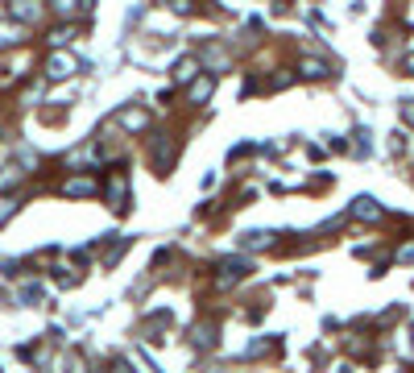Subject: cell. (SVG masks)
<instances>
[{"instance_id": "6", "label": "cell", "mask_w": 414, "mask_h": 373, "mask_svg": "<svg viewBox=\"0 0 414 373\" xmlns=\"http://www.w3.org/2000/svg\"><path fill=\"white\" fill-rule=\"evenodd\" d=\"M303 75L319 79V75H328V66H323V62H315V58H307V62H303Z\"/></svg>"}, {"instance_id": "14", "label": "cell", "mask_w": 414, "mask_h": 373, "mask_svg": "<svg viewBox=\"0 0 414 373\" xmlns=\"http://www.w3.org/2000/svg\"><path fill=\"white\" fill-rule=\"evenodd\" d=\"M406 66H411V71H414V54H411V58H406Z\"/></svg>"}, {"instance_id": "8", "label": "cell", "mask_w": 414, "mask_h": 373, "mask_svg": "<svg viewBox=\"0 0 414 373\" xmlns=\"http://www.w3.org/2000/svg\"><path fill=\"white\" fill-rule=\"evenodd\" d=\"M17 37H21V29H17V25H0V46H12Z\"/></svg>"}, {"instance_id": "11", "label": "cell", "mask_w": 414, "mask_h": 373, "mask_svg": "<svg viewBox=\"0 0 414 373\" xmlns=\"http://www.w3.org/2000/svg\"><path fill=\"white\" fill-rule=\"evenodd\" d=\"M120 120H124V125H129V129H141V125H145V116H141V112H124V116H120Z\"/></svg>"}, {"instance_id": "3", "label": "cell", "mask_w": 414, "mask_h": 373, "mask_svg": "<svg viewBox=\"0 0 414 373\" xmlns=\"http://www.w3.org/2000/svg\"><path fill=\"white\" fill-rule=\"evenodd\" d=\"M108 199H112V208H124V174L120 170H112V179H108Z\"/></svg>"}, {"instance_id": "10", "label": "cell", "mask_w": 414, "mask_h": 373, "mask_svg": "<svg viewBox=\"0 0 414 373\" xmlns=\"http://www.w3.org/2000/svg\"><path fill=\"white\" fill-rule=\"evenodd\" d=\"M245 245H249V249H257V245H270V233H249V237H245Z\"/></svg>"}, {"instance_id": "9", "label": "cell", "mask_w": 414, "mask_h": 373, "mask_svg": "<svg viewBox=\"0 0 414 373\" xmlns=\"http://www.w3.org/2000/svg\"><path fill=\"white\" fill-rule=\"evenodd\" d=\"M207 95H211V79H203V83L191 87V100H207Z\"/></svg>"}, {"instance_id": "5", "label": "cell", "mask_w": 414, "mask_h": 373, "mask_svg": "<svg viewBox=\"0 0 414 373\" xmlns=\"http://www.w3.org/2000/svg\"><path fill=\"white\" fill-rule=\"evenodd\" d=\"M352 212H357V216H369V220H377V216H382V208H377L373 199H357V208H352Z\"/></svg>"}, {"instance_id": "7", "label": "cell", "mask_w": 414, "mask_h": 373, "mask_svg": "<svg viewBox=\"0 0 414 373\" xmlns=\"http://www.w3.org/2000/svg\"><path fill=\"white\" fill-rule=\"evenodd\" d=\"M211 324H195V345H211Z\"/></svg>"}, {"instance_id": "4", "label": "cell", "mask_w": 414, "mask_h": 373, "mask_svg": "<svg viewBox=\"0 0 414 373\" xmlns=\"http://www.w3.org/2000/svg\"><path fill=\"white\" fill-rule=\"evenodd\" d=\"M91 191H100V183H91V179H70L66 183V195H91Z\"/></svg>"}, {"instance_id": "12", "label": "cell", "mask_w": 414, "mask_h": 373, "mask_svg": "<svg viewBox=\"0 0 414 373\" xmlns=\"http://www.w3.org/2000/svg\"><path fill=\"white\" fill-rule=\"evenodd\" d=\"M12 212H17V203H12V199H4V195H0V224H4V220H8V216H12Z\"/></svg>"}, {"instance_id": "2", "label": "cell", "mask_w": 414, "mask_h": 373, "mask_svg": "<svg viewBox=\"0 0 414 373\" xmlns=\"http://www.w3.org/2000/svg\"><path fill=\"white\" fill-rule=\"evenodd\" d=\"M75 66H79V62H75L70 54H54V58H50V79H66Z\"/></svg>"}, {"instance_id": "13", "label": "cell", "mask_w": 414, "mask_h": 373, "mask_svg": "<svg viewBox=\"0 0 414 373\" xmlns=\"http://www.w3.org/2000/svg\"><path fill=\"white\" fill-rule=\"evenodd\" d=\"M191 71H195V62L187 58V62H178V71H174V75H178V79H191Z\"/></svg>"}, {"instance_id": "1", "label": "cell", "mask_w": 414, "mask_h": 373, "mask_svg": "<svg viewBox=\"0 0 414 373\" xmlns=\"http://www.w3.org/2000/svg\"><path fill=\"white\" fill-rule=\"evenodd\" d=\"M245 274H249V262L236 257V262H220V274H216V278H220V286H228V282H241Z\"/></svg>"}]
</instances>
